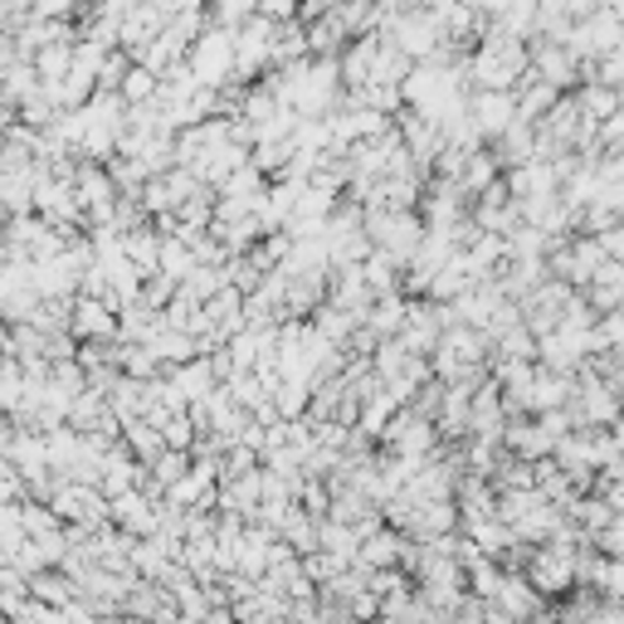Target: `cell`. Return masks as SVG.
Listing matches in <instances>:
<instances>
[{
    "mask_svg": "<svg viewBox=\"0 0 624 624\" xmlns=\"http://www.w3.org/2000/svg\"><path fill=\"white\" fill-rule=\"evenodd\" d=\"M595 244L605 249L610 259H620V249H624V230H620V220H615V225H605V230H595Z\"/></svg>",
    "mask_w": 624,
    "mask_h": 624,
    "instance_id": "277c9868",
    "label": "cell"
},
{
    "mask_svg": "<svg viewBox=\"0 0 624 624\" xmlns=\"http://www.w3.org/2000/svg\"><path fill=\"white\" fill-rule=\"evenodd\" d=\"M10 54H15V50H10V30H0V64H6Z\"/></svg>",
    "mask_w": 624,
    "mask_h": 624,
    "instance_id": "5b68a950",
    "label": "cell"
},
{
    "mask_svg": "<svg viewBox=\"0 0 624 624\" xmlns=\"http://www.w3.org/2000/svg\"><path fill=\"white\" fill-rule=\"evenodd\" d=\"M254 15L274 20V25H283V20L298 15V0H254Z\"/></svg>",
    "mask_w": 624,
    "mask_h": 624,
    "instance_id": "3957f363",
    "label": "cell"
},
{
    "mask_svg": "<svg viewBox=\"0 0 624 624\" xmlns=\"http://www.w3.org/2000/svg\"><path fill=\"white\" fill-rule=\"evenodd\" d=\"M156 254H162V234H156L152 225L122 230V259H128L138 274H156Z\"/></svg>",
    "mask_w": 624,
    "mask_h": 624,
    "instance_id": "6da1fadb",
    "label": "cell"
},
{
    "mask_svg": "<svg viewBox=\"0 0 624 624\" xmlns=\"http://www.w3.org/2000/svg\"><path fill=\"white\" fill-rule=\"evenodd\" d=\"M156 84H162V78L146 69V64H128V74H122V84H118V98L128 108L132 103H146V98H156Z\"/></svg>",
    "mask_w": 624,
    "mask_h": 624,
    "instance_id": "7a4b0ae2",
    "label": "cell"
}]
</instances>
